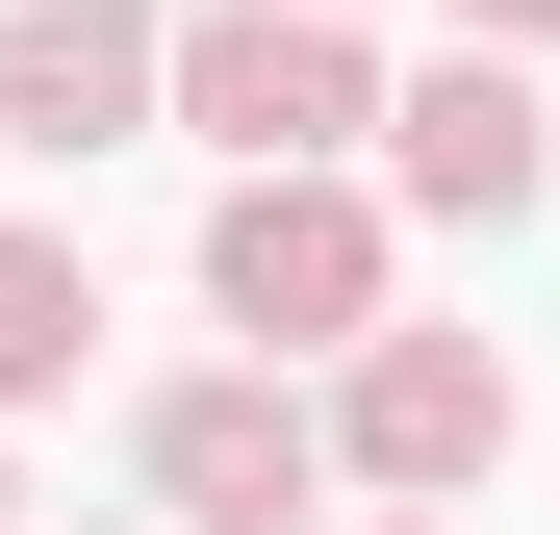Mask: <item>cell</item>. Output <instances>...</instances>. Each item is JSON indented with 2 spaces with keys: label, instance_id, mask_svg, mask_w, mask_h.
Segmentation results:
<instances>
[{
  "label": "cell",
  "instance_id": "30bf717a",
  "mask_svg": "<svg viewBox=\"0 0 560 535\" xmlns=\"http://www.w3.org/2000/svg\"><path fill=\"white\" fill-rule=\"evenodd\" d=\"M0 535H26V485H0Z\"/></svg>",
  "mask_w": 560,
  "mask_h": 535
},
{
  "label": "cell",
  "instance_id": "7a4b0ae2",
  "mask_svg": "<svg viewBox=\"0 0 560 535\" xmlns=\"http://www.w3.org/2000/svg\"><path fill=\"white\" fill-rule=\"evenodd\" d=\"M178 128H205L230 178H357L383 77H357L331 0H205V26H178Z\"/></svg>",
  "mask_w": 560,
  "mask_h": 535
},
{
  "label": "cell",
  "instance_id": "8992f818",
  "mask_svg": "<svg viewBox=\"0 0 560 535\" xmlns=\"http://www.w3.org/2000/svg\"><path fill=\"white\" fill-rule=\"evenodd\" d=\"M153 103H178L153 0H0V153H128Z\"/></svg>",
  "mask_w": 560,
  "mask_h": 535
},
{
  "label": "cell",
  "instance_id": "52a82bcc",
  "mask_svg": "<svg viewBox=\"0 0 560 535\" xmlns=\"http://www.w3.org/2000/svg\"><path fill=\"white\" fill-rule=\"evenodd\" d=\"M77 332H103V255H77V230H0V408H51Z\"/></svg>",
  "mask_w": 560,
  "mask_h": 535
},
{
  "label": "cell",
  "instance_id": "6da1fadb",
  "mask_svg": "<svg viewBox=\"0 0 560 535\" xmlns=\"http://www.w3.org/2000/svg\"><path fill=\"white\" fill-rule=\"evenodd\" d=\"M205 306L255 357H383L408 332L383 306V178H230V205H205Z\"/></svg>",
  "mask_w": 560,
  "mask_h": 535
},
{
  "label": "cell",
  "instance_id": "8fae6325",
  "mask_svg": "<svg viewBox=\"0 0 560 535\" xmlns=\"http://www.w3.org/2000/svg\"><path fill=\"white\" fill-rule=\"evenodd\" d=\"M331 26H357V0H331Z\"/></svg>",
  "mask_w": 560,
  "mask_h": 535
},
{
  "label": "cell",
  "instance_id": "3957f363",
  "mask_svg": "<svg viewBox=\"0 0 560 535\" xmlns=\"http://www.w3.org/2000/svg\"><path fill=\"white\" fill-rule=\"evenodd\" d=\"M128 460H153L178 535H306V510H331V408L280 383V357H205V383L128 408Z\"/></svg>",
  "mask_w": 560,
  "mask_h": 535
},
{
  "label": "cell",
  "instance_id": "ba28073f",
  "mask_svg": "<svg viewBox=\"0 0 560 535\" xmlns=\"http://www.w3.org/2000/svg\"><path fill=\"white\" fill-rule=\"evenodd\" d=\"M458 51H560V0H458Z\"/></svg>",
  "mask_w": 560,
  "mask_h": 535
},
{
  "label": "cell",
  "instance_id": "9c48e42d",
  "mask_svg": "<svg viewBox=\"0 0 560 535\" xmlns=\"http://www.w3.org/2000/svg\"><path fill=\"white\" fill-rule=\"evenodd\" d=\"M383 535H485V510H383Z\"/></svg>",
  "mask_w": 560,
  "mask_h": 535
},
{
  "label": "cell",
  "instance_id": "7c38bea8",
  "mask_svg": "<svg viewBox=\"0 0 560 535\" xmlns=\"http://www.w3.org/2000/svg\"><path fill=\"white\" fill-rule=\"evenodd\" d=\"M153 535H178V510H153Z\"/></svg>",
  "mask_w": 560,
  "mask_h": 535
},
{
  "label": "cell",
  "instance_id": "5b68a950",
  "mask_svg": "<svg viewBox=\"0 0 560 535\" xmlns=\"http://www.w3.org/2000/svg\"><path fill=\"white\" fill-rule=\"evenodd\" d=\"M535 178H560L535 51H433L408 103H383V205H433V230H535Z\"/></svg>",
  "mask_w": 560,
  "mask_h": 535
},
{
  "label": "cell",
  "instance_id": "277c9868",
  "mask_svg": "<svg viewBox=\"0 0 560 535\" xmlns=\"http://www.w3.org/2000/svg\"><path fill=\"white\" fill-rule=\"evenodd\" d=\"M510 408H535V383H510L485 332H383V357H331V460L383 485V510H485V485H510Z\"/></svg>",
  "mask_w": 560,
  "mask_h": 535
}]
</instances>
